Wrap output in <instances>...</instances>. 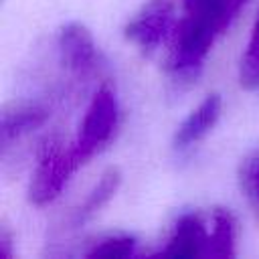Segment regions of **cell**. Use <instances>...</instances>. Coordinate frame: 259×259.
I'll return each instance as SVG.
<instances>
[{
  "instance_id": "6",
  "label": "cell",
  "mask_w": 259,
  "mask_h": 259,
  "mask_svg": "<svg viewBox=\"0 0 259 259\" xmlns=\"http://www.w3.org/2000/svg\"><path fill=\"white\" fill-rule=\"evenodd\" d=\"M55 105L42 97L16 99L2 109L0 119V144L2 158H6L12 150L20 148L24 140H28L34 132L42 130L51 119Z\"/></svg>"
},
{
  "instance_id": "2",
  "label": "cell",
  "mask_w": 259,
  "mask_h": 259,
  "mask_svg": "<svg viewBox=\"0 0 259 259\" xmlns=\"http://www.w3.org/2000/svg\"><path fill=\"white\" fill-rule=\"evenodd\" d=\"M49 65L45 99L53 105L83 93L89 83L101 77L105 67L93 34L79 22H69L55 32Z\"/></svg>"
},
{
  "instance_id": "8",
  "label": "cell",
  "mask_w": 259,
  "mask_h": 259,
  "mask_svg": "<svg viewBox=\"0 0 259 259\" xmlns=\"http://www.w3.org/2000/svg\"><path fill=\"white\" fill-rule=\"evenodd\" d=\"M221 109H223V101H221V95L212 93V95H206L198 105L196 109H192L184 121L176 127L174 132V140H172V146L174 150L178 152H184L188 148H192L194 144H198L219 121L221 117Z\"/></svg>"
},
{
  "instance_id": "11",
  "label": "cell",
  "mask_w": 259,
  "mask_h": 259,
  "mask_svg": "<svg viewBox=\"0 0 259 259\" xmlns=\"http://www.w3.org/2000/svg\"><path fill=\"white\" fill-rule=\"evenodd\" d=\"M241 85L247 89H259V14L255 18V24L251 28L245 53L241 57V69H239Z\"/></svg>"
},
{
  "instance_id": "5",
  "label": "cell",
  "mask_w": 259,
  "mask_h": 259,
  "mask_svg": "<svg viewBox=\"0 0 259 259\" xmlns=\"http://www.w3.org/2000/svg\"><path fill=\"white\" fill-rule=\"evenodd\" d=\"M73 170L67 164L65 148L59 138H45L38 146L36 166L28 184V200L36 206H45L53 202L67 182L73 178Z\"/></svg>"
},
{
  "instance_id": "12",
  "label": "cell",
  "mask_w": 259,
  "mask_h": 259,
  "mask_svg": "<svg viewBox=\"0 0 259 259\" xmlns=\"http://www.w3.org/2000/svg\"><path fill=\"white\" fill-rule=\"evenodd\" d=\"M85 255L89 257H130L136 255V239L127 235H111L99 239Z\"/></svg>"
},
{
  "instance_id": "7",
  "label": "cell",
  "mask_w": 259,
  "mask_h": 259,
  "mask_svg": "<svg viewBox=\"0 0 259 259\" xmlns=\"http://www.w3.org/2000/svg\"><path fill=\"white\" fill-rule=\"evenodd\" d=\"M174 0H150L123 26V36L142 53L150 55L174 32Z\"/></svg>"
},
{
  "instance_id": "10",
  "label": "cell",
  "mask_w": 259,
  "mask_h": 259,
  "mask_svg": "<svg viewBox=\"0 0 259 259\" xmlns=\"http://www.w3.org/2000/svg\"><path fill=\"white\" fill-rule=\"evenodd\" d=\"M239 188L259 225V146L239 164Z\"/></svg>"
},
{
  "instance_id": "9",
  "label": "cell",
  "mask_w": 259,
  "mask_h": 259,
  "mask_svg": "<svg viewBox=\"0 0 259 259\" xmlns=\"http://www.w3.org/2000/svg\"><path fill=\"white\" fill-rule=\"evenodd\" d=\"M119 184H121V172L117 168H107L99 176L97 184L87 192V196L71 210V214L67 217V229H79L93 214H97L115 196Z\"/></svg>"
},
{
  "instance_id": "13",
  "label": "cell",
  "mask_w": 259,
  "mask_h": 259,
  "mask_svg": "<svg viewBox=\"0 0 259 259\" xmlns=\"http://www.w3.org/2000/svg\"><path fill=\"white\" fill-rule=\"evenodd\" d=\"M10 243H12L10 233H8L6 229H2V233H0V255H2V257H6V259H10V257H12Z\"/></svg>"
},
{
  "instance_id": "3",
  "label": "cell",
  "mask_w": 259,
  "mask_h": 259,
  "mask_svg": "<svg viewBox=\"0 0 259 259\" xmlns=\"http://www.w3.org/2000/svg\"><path fill=\"white\" fill-rule=\"evenodd\" d=\"M235 219L217 208L210 217L186 212L174 223L158 255L170 257H231L235 255Z\"/></svg>"
},
{
  "instance_id": "4",
  "label": "cell",
  "mask_w": 259,
  "mask_h": 259,
  "mask_svg": "<svg viewBox=\"0 0 259 259\" xmlns=\"http://www.w3.org/2000/svg\"><path fill=\"white\" fill-rule=\"evenodd\" d=\"M119 125V103L111 85L103 83L91 97L79 132L71 146L65 150V158L73 172L83 168L95 154H99L113 140Z\"/></svg>"
},
{
  "instance_id": "1",
  "label": "cell",
  "mask_w": 259,
  "mask_h": 259,
  "mask_svg": "<svg viewBox=\"0 0 259 259\" xmlns=\"http://www.w3.org/2000/svg\"><path fill=\"white\" fill-rule=\"evenodd\" d=\"M247 0H182V16L174 28L168 69L176 77H192L202 69L217 38L229 28Z\"/></svg>"
}]
</instances>
